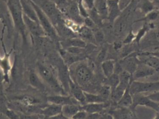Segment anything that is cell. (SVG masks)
Wrapping results in <instances>:
<instances>
[{
    "label": "cell",
    "mask_w": 159,
    "mask_h": 119,
    "mask_svg": "<svg viewBox=\"0 0 159 119\" xmlns=\"http://www.w3.org/2000/svg\"><path fill=\"white\" fill-rule=\"evenodd\" d=\"M69 69L71 79L80 86L88 84L93 77L92 67L85 61L72 64Z\"/></svg>",
    "instance_id": "6da1fadb"
},
{
    "label": "cell",
    "mask_w": 159,
    "mask_h": 119,
    "mask_svg": "<svg viewBox=\"0 0 159 119\" xmlns=\"http://www.w3.org/2000/svg\"><path fill=\"white\" fill-rule=\"evenodd\" d=\"M29 1L35 9L38 17L39 23L46 34L47 36L54 41L58 40L59 36L57 32V30L48 16L32 1L31 0Z\"/></svg>",
    "instance_id": "7a4b0ae2"
},
{
    "label": "cell",
    "mask_w": 159,
    "mask_h": 119,
    "mask_svg": "<svg viewBox=\"0 0 159 119\" xmlns=\"http://www.w3.org/2000/svg\"><path fill=\"white\" fill-rule=\"evenodd\" d=\"M37 73L44 83L50 86L54 90L59 92L62 91L61 85L56 78L51 67L44 64L38 63L37 64Z\"/></svg>",
    "instance_id": "3957f363"
},
{
    "label": "cell",
    "mask_w": 159,
    "mask_h": 119,
    "mask_svg": "<svg viewBox=\"0 0 159 119\" xmlns=\"http://www.w3.org/2000/svg\"><path fill=\"white\" fill-rule=\"evenodd\" d=\"M130 92L131 95L145 94L156 92L159 91V80L154 82H143L133 80L130 85Z\"/></svg>",
    "instance_id": "277c9868"
},
{
    "label": "cell",
    "mask_w": 159,
    "mask_h": 119,
    "mask_svg": "<svg viewBox=\"0 0 159 119\" xmlns=\"http://www.w3.org/2000/svg\"><path fill=\"white\" fill-rule=\"evenodd\" d=\"M10 101L19 103L26 107L27 114H32V109L40 105L42 103L40 98L30 93H20L12 96Z\"/></svg>",
    "instance_id": "5b68a950"
},
{
    "label": "cell",
    "mask_w": 159,
    "mask_h": 119,
    "mask_svg": "<svg viewBox=\"0 0 159 119\" xmlns=\"http://www.w3.org/2000/svg\"><path fill=\"white\" fill-rule=\"evenodd\" d=\"M132 96L133 102L130 108L134 111H135L137 107L143 106L150 108L156 112H159V104L151 100L147 95L137 94Z\"/></svg>",
    "instance_id": "8992f818"
},
{
    "label": "cell",
    "mask_w": 159,
    "mask_h": 119,
    "mask_svg": "<svg viewBox=\"0 0 159 119\" xmlns=\"http://www.w3.org/2000/svg\"><path fill=\"white\" fill-rule=\"evenodd\" d=\"M61 13L74 22L80 25L83 24L84 18L80 16L78 2L76 0H69L65 9Z\"/></svg>",
    "instance_id": "52a82bcc"
},
{
    "label": "cell",
    "mask_w": 159,
    "mask_h": 119,
    "mask_svg": "<svg viewBox=\"0 0 159 119\" xmlns=\"http://www.w3.org/2000/svg\"><path fill=\"white\" fill-rule=\"evenodd\" d=\"M9 5L16 25L21 31H24L25 25L23 21L20 2H19L18 0H10Z\"/></svg>",
    "instance_id": "ba28073f"
},
{
    "label": "cell",
    "mask_w": 159,
    "mask_h": 119,
    "mask_svg": "<svg viewBox=\"0 0 159 119\" xmlns=\"http://www.w3.org/2000/svg\"><path fill=\"white\" fill-rule=\"evenodd\" d=\"M123 70L129 72L133 75L140 62L137 52H134L119 61Z\"/></svg>",
    "instance_id": "9c48e42d"
},
{
    "label": "cell",
    "mask_w": 159,
    "mask_h": 119,
    "mask_svg": "<svg viewBox=\"0 0 159 119\" xmlns=\"http://www.w3.org/2000/svg\"><path fill=\"white\" fill-rule=\"evenodd\" d=\"M157 73V72L154 69L140 61L136 70L133 74V80H139L141 79H147L153 76Z\"/></svg>",
    "instance_id": "30bf717a"
},
{
    "label": "cell",
    "mask_w": 159,
    "mask_h": 119,
    "mask_svg": "<svg viewBox=\"0 0 159 119\" xmlns=\"http://www.w3.org/2000/svg\"><path fill=\"white\" fill-rule=\"evenodd\" d=\"M23 19L25 26L33 35L38 37L47 36L40 23L31 19L24 14Z\"/></svg>",
    "instance_id": "8fae6325"
},
{
    "label": "cell",
    "mask_w": 159,
    "mask_h": 119,
    "mask_svg": "<svg viewBox=\"0 0 159 119\" xmlns=\"http://www.w3.org/2000/svg\"><path fill=\"white\" fill-rule=\"evenodd\" d=\"M108 114L113 119H138L135 111L130 108L120 107L109 111Z\"/></svg>",
    "instance_id": "7c38bea8"
},
{
    "label": "cell",
    "mask_w": 159,
    "mask_h": 119,
    "mask_svg": "<svg viewBox=\"0 0 159 119\" xmlns=\"http://www.w3.org/2000/svg\"><path fill=\"white\" fill-rule=\"evenodd\" d=\"M69 90L72 94L73 97L82 106L86 104V99L84 91L80 86L75 82L70 76L69 80Z\"/></svg>",
    "instance_id": "4fadbf2b"
},
{
    "label": "cell",
    "mask_w": 159,
    "mask_h": 119,
    "mask_svg": "<svg viewBox=\"0 0 159 119\" xmlns=\"http://www.w3.org/2000/svg\"><path fill=\"white\" fill-rule=\"evenodd\" d=\"M137 56L141 62L154 69L157 73H159V58L151 56L146 52H137Z\"/></svg>",
    "instance_id": "5bb4252c"
},
{
    "label": "cell",
    "mask_w": 159,
    "mask_h": 119,
    "mask_svg": "<svg viewBox=\"0 0 159 119\" xmlns=\"http://www.w3.org/2000/svg\"><path fill=\"white\" fill-rule=\"evenodd\" d=\"M47 101L49 103L61 106L68 104H77L78 103L73 97L64 95H51L48 97Z\"/></svg>",
    "instance_id": "9a60e30c"
},
{
    "label": "cell",
    "mask_w": 159,
    "mask_h": 119,
    "mask_svg": "<svg viewBox=\"0 0 159 119\" xmlns=\"http://www.w3.org/2000/svg\"><path fill=\"white\" fill-rule=\"evenodd\" d=\"M28 80L30 85L34 88L40 91L43 92L45 90L44 82L36 72L30 71L29 73Z\"/></svg>",
    "instance_id": "2e32d148"
},
{
    "label": "cell",
    "mask_w": 159,
    "mask_h": 119,
    "mask_svg": "<svg viewBox=\"0 0 159 119\" xmlns=\"http://www.w3.org/2000/svg\"><path fill=\"white\" fill-rule=\"evenodd\" d=\"M108 4V19L111 23L115 21L120 16L121 11L119 7L118 0H107Z\"/></svg>",
    "instance_id": "e0dca14e"
},
{
    "label": "cell",
    "mask_w": 159,
    "mask_h": 119,
    "mask_svg": "<svg viewBox=\"0 0 159 119\" xmlns=\"http://www.w3.org/2000/svg\"><path fill=\"white\" fill-rule=\"evenodd\" d=\"M21 8L24 15L34 21L39 23L35 9L29 0H20Z\"/></svg>",
    "instance_id": "ac0fdd59"
},
{
    "label": "cell",
    "mask_w": 159,
    "mask_h": 119,
    "mask_svg": "<svg viewBox=\"0 0 159 119\" xmlns=\"http://www.w3.org/2000/svg\"><path fill=\"white\" fill-rule=\"evenodd\" d=\"M61 109L62 106H61L49 103L48 105L41 110L40 114L46 118L52 117L61 115Z\"/></svg>",
    "instance_id": "d6986e66"
},
{
    "label": "cell",
    "mask_w": 159,
    "mask_h": 119,
    "mask_svg": "<svg viewBox=\"0 0 159 119\" xmlns=\"http://www.w3.org/2000/svg\"><path fill=\"white\" fill-rule=\"evenodd\" d=\"M22 74V67L20 63V60L16 58L14 65L12 66L10 72V79H12L14 82L18 83L21 79Z\"/></svg>",
    "instance_id": "ffe728a7"
},
{
    "label": "cell",
    "mask_w": 159,
    "mask_h": 119,
    "mask_svg": "<svg viewBox=\"0 0 159 119\" xmlns=\"http://www.w3.org/2000/svg\"><path fill=\"white\" fill-rule=\"evenodd\" d=\"M93 8L102 19H107L108 18L107 0H95Z\"/></svg>",
    "instance_id": "44dd1931"
},
{
    "label": "cell",
    "mask_w": 159,
    "mask_h": 119,
    "mask_svg": "<svg viewBox=\"0 0 159 119\" xmlns=\"http://www.w3.org/2000/svg\"><path fill=\"white\" fill-rule=\"evenodd\" d=\"M108 106V104L105 103H87L81 106V109L88 114L101 113Z\"/></svg>",
    "instance_id": "7402d4cb"
},
{
    "label": "cell",
    "mask_w": 159,
    "mask_h": 119,
    "mask_svg": "<svg viewBox=\"0 0 159 119\" xmlns=\"http://www.w3.org/2000/svg\"><path fill=\"white\" fill-rule=\"evenodd\" d=\"M81 109V106L78 104L65 105L62 106L61 114L65 118L72 119L75 114Z\"/></svg>",
    "instance_id": "603a6c76"
},
{
    "label": "cell",
    "mask_w": 159,
    "mask_h": 119,
    "mask_svg": "<svg viewBox=\"0 0 159 119\" xmlns=\"http://www.w3.org/2000/svg\"><path fill=\"white\" fill-rule=\"evenodd\" d=\"M80 38L85 40L86 42H89L90 44H93L96 45L93 31L91 29L88 28L85 25H81L79 31L77 33Z\"/></svg>",
    "instance_id": "cb8c5ba5"
},
{
    "label": "cell",
    "mask_w": 159,
    "mask_h": 119,
    "mask_svg": "<svg viewBox=\"0 0 159 119\" xmlns=\"http://www.w3.org/2000/svg\"><path fill=\"white\" fill-rule=\"evenodd\" d=\"M61 45L65 49L70 47L86 48L88 45V43L80 37H74L69 38L65 42H63Z\"/></svg>",
    "instance_id": "d4e9b609"
},
{
    "label": "cell",
    "mask_w": 159,
    "mask_h": 119,
    "mask_svg": "<svg viewBox=\"0 0 159 119\" xmlns=\"http://www.w3.org/2000/svg\"><path fill=\"white\" fill-rule=\"evenodd\" d=\"M116 63L114 60H106L101 63L102 71L106 78H108L115 73Z\"/></svg>",
    "instance_id": "484cf974"
},
{
    "label": "cell",
    "mask_w": 159,
    "mask_h": 119,
    "mask_svg": "<svg viewBox=\"0 0 159 119\" xmlns=\"http://www.w3.org/2000/svg\"><path fill=\"white\" fill-rule=\"evenodd\" d=\"M119 84L118 87L124 90L130 85L133 81L132 75L129 72L123 70L119 74Z\"/></svg>",
    "instance_id": "4316f807"
},
{
    "label": "cell",
    "mask_w": 159,
    "mask_h": 119,
    "mask_svg": "<svg viewBox=\"0 0 159 119\" xmlns=\"http://www.w3.org/2000/svg\"><path fill=\"white\" fill-rule=\"evenodd\" d=\"M113 31L114 34L116 36H120L123 33L127 28V22L124 18L119 17L114 22Z\"/></svg>",
    "instance_id": "83f0119b"
},
{
    "label": "cell",
    "mask_w": 159,
    "mask_h": 119,
    "mask_svg": "<svg viewBox=\"0 0 159 119\" xmlns=\"http://www.w3.org/2000/svg\"><path fill=\"white\" fill-rule=\"evenodd\" d=\"M129 86L126 89L122 97L117 105L120 107L130 108L133 104V96L130 92Z\"/></svg>",
    "instance_id": "f1b7e54d"
},
{
    "label": "cell",
    "mask_w": 159,
    "mask_h": 119,
    "mask_svg": "<svg viewBox=\"0 0 159 119\" xmlns=\"http://www.w3.org/2000/svg\"><path fill=\"white\" fill-rule=\"evenodd\" d=\"M137 8L146 15L155 10V4L150 0H139Z\"/></svg>",
    "instance_id": "f546056e"
},
{
    "label": "cell",
    "mask_w": 159,
    "mask_h": 119,
    "mask_svg": "<svg viewBox=\"0 0 159 119\" xmlns=\"http://www.w3.org/2000/svg\"><path fill=\"white\" fill-rule=\"evenodd\" d=\"M154 28V25L152 22H146L144 24L142 28L138 31L136 34L134 42L136 44H139L143 38L145 36L148 32Z\"/></svg>",
    "instance_id": "4dcf8cb0"
},
{
    "label": "cell",
    "mask_w": 159,
    "mask_h": 119,
    "mask_svg": "<svg viewBox=\"0 0 159 119\" xmlns=\"http://www.w3.org/2000/svg\"><path fill=\"white\" fill-rule=\"evenodd\" d=\"M86 104L101 103L106 102L107 101L100 94L89 93L84 91Z\"/></svg>",
    "instance_id": "1f68e13d"
},
{
    "label": "cell",
    "mask_w": 159,
    "mask_h": 119,
    "mask_svg": "<svg viewBox=\"0 0 159 119\" xmlns=\"http://www.w3.org/2000/svg\"><path fill=\"white\" fill-rule=\"evenodd\" d=\"M125 91V90H124L120 88L117 87L115 89L111 91L110 98H111L113 102H114L117 104V103L119 102L120 100L121 99Z\"/></svg>",
    "instance_id": "d6a6232c"
},
{
    "label": "cell",
    "mask_w": 159,
    "mask_h": 119,
    "mask_svg": "<svg viewBox=\"0 0 159 119\" xmlns=\"http://www.w3.org/2000/svg\"><path fill=\"white\" fill-rule=\"evenodd\" d=\"M107 79V83L105 84L108 85L111 89V91L115 89L118 86L119 84V75L114 73L111 76L109 77Z\"/></svg>",
    "instance_id": "836d02e7"
},
{
    "label": "cell",
    "mask_w": 159,
    "mask_h": 119,
    "mask_svg": "<svg viewBox=\"0 0 159 119\" xmlns=\"http://www.w3.org/2000/svg\"><path fill=\"white\" fill-rule=\"evenodd\" d=\"M94 36V40L96 45L102 44L104 41L105 38L104 33L99 28L93 30Z\"/></svg>",
    "instance_id": "e575fe53"
},
{
    "label": "cell",
    "mask_w": 159,
    "mask_h": 119,
    "mask_svg": "<svg viewBox=\"0 0 159 119\" xmlns=\"http://www.w3.org/2000/svg\"><path fill=\"white\" fill-rule=\"evenodd\" d=\"M111 89L108 85L105 84L101 88L98 94H100L106 101H107L110 97Z\"/></svg>",
    "instance_id": "d590c367"
},
{
    "label": "cell",
    "mask_w": 159,
    "mask_h": 119,
    "mask_svg": "<svg viewBox=\"0 0 159 119\" xmlns=\"http://www.w3.org/2000/svg\"><path fill=\"white\" fill-rule=\"evenodd\" d=\"M159 16V12L158 10H155L149 12L145 15V17L142 20H139V21H143L146 22H151V21L156 20Z\"/></svg>",
    "instance_id": "8d00e7d4"
},
{
    "label": "cell",
    "mask_w": 159,
    "mask_h": 119,
    "mask_svg": "<svg viewBox=\"0 0 159 119\" xmlns=\"http://www.w3.org/2000/svg\"><path fill=\"white\" fill-rule=\"evenodd\" d=\"M3 113L7 119H20L19 113L8 107H7Z\"/></svg>",
    "instance_id": "74e56055"
},
{
    "label": "cell",
    "mask_w": 159,
    "mask_h": 119,
    "mask_svg": "<svg viewBox=\"0 0 159 119\" xmlns=\"http://www.w3.org/2000/svg\"><path fill=\"white\" fill-rule=\"evenodd\" d=\"M107 55V48L106 46L103 47L97 53L96 58V60L98 63H102L105 60Z\"/></svg>",
    "instance_id": "f35d334b"
},
{
    "label": "cell",
    "mask_w": 159,
    "mask_h": 119,
    "mask_svg": "<svg viewBox=\"0 0 159 119\" xmlns=\"http://www.w3.org/2000/svg\"><path fill=\"white\" fill-rule=\"evenodd\" d=\"M20 119H44L45 117L40 114L19 113Z\"/></svg>",
    "instance_id": "ab89813d"
},
{
    "label": "cell",
    "mask_w": 159,
    "mask_h": 119,
    "mask_svg": "<svg viewBox=\"0 0 159 119\" xmlns=\"http://www.w3.org/2000/svg\"><path fill=\"white\" fill-rule=\"evenodd\" d=\"M53 2L58 8L59 10L61 12L65 9L69 0H50Z\"/></svg>",
    "instance_id": "60d3db41"
},
{
    "label": "cell",
    "mask_w": 159,
    "mask_h": 119,
    "mask_svg": "<svg viewBox=\"0 0 159 119\" xmlns=\"http://www.w3.org/2000/svg\"><path fill=\"white\" fill-rule=\"evenodd\" d=\"M135 37H136V34H134L132 30H131L122 42L123 45H130L133 42H134Z\"/></svg>",
    "instance_id": "b9f144b4"
},
{
    "label": "cell",
    "mask_w": 159,
    "mask_h": 119,
    "mask_svg": "<svg viewBox=\"0 0 159 119\" xmlns=\"http://www.w3.org/2000/svg\"><path fill=\"white\" fill-rule=\"evenodd\" d=\"M83 25L91 30H93L94 29L98 28V26L95 24V22L93 21V20L89 17H87L84 19L83 21Z\"/></svg>",
    "instance_id": "7bdbcfd3"
},
{
    "label": "cell",
    "mask_w": 159,
    "mask_h": 119,
    "mask_svg": "<svg viewBox=\"0 0 159 119\" xmlns=\"http://www.w3.org/2000/svg\"><path fill=\"white\" fill-rule=\"evenodd\" d=\"M132 1L133 0H118L119 7L120 11L122 12L128 8L131 3Z\"/></svg>",
    "instance_id": "ee69618b"
},
{
    "label": "cell",
    "mask_w": 159,
    "mask_h": 119,
    "mask_svg": "<svg viewBox=\"0 0 159 119\" xmlns=\"http://www.w3.org/2000/svg\"><path fill=\"white\" fill-rule=\"evenodd\" d=\"M84 7L89 11L94 7L95 0H80Z\"/></svg>",
    "instance_id": "f6af8a7d"
},
{
    "label": "cell",
    "mask_w": 159,
    "mask_h": 119,
    "mask_svg": "<svg viewBox=\"0 0 159 119\" xmlns=\"http://www.w3.org/2000/svg\"><path fill=\"white\" fill-rule=\"evenodd\" d=\"M88 113L84 110H81L78 111L75 116L74 117L73 119H87L88 117Z\"/></svg>",
    "instance_id": "bcb514c9"
},
{
    "label": "cell",
    "mask_w": 159,
    "mask_h": 119,
    "mask_svg": "<svg viewBox=\"0 0 159 119\" xmlns=\"http://www.w3.org/2000/svg\"><path fill=\"white\" fill-rule=\"evenodd\" d=\"M148 96L152 101H154L156 102L159 103V91L150 93L147 95Z\"/></svg>",
    "instance_id": "7dc6e473"
},
{
    "label": "cell",
    "mask_w": 159,
    "mask_h": 119,
    "mask_svg": "<svg viewBox=\"0 0 159 119\" xmlns=\"http://www.w3.org/2000/svg\"><path fill=\"white\" fill-rule=\"evenodd\" d=\"M5 84L4 75L3 73L0 68V89L4 91V84Z\"/></svg>",
    "instance_id": "c3c4849f"
},
{
    "label": "cell",
    "mask_w": 159,
    "mask_h": 119,
    "mask_svg": "<svg viewBox=\"0 0 159 119\" xmlns=\"http://www.w3.org/2000/svg\"><path fill=\"white\" fill-rule=\"evenodd\" d=\"M102 116L101 113L94 114H88L87 119H102Z\"/></svg>",
    "instance_id": "681fc988"
},
{
    "label": "cell",
    "mask_w": 159,
    "mask_h": 119,
    "mask_svg": "<svg viewBox=\"0 0 159 119\" xmlns=\"http://www.w3.org/2000/svg\"><path fill=\"white\" fill-rule=\"evenodd\" d=\"M123 43L121 42H119V41H116V42L114 43V48L116 50H119L122 49V46H123Z\"/></svg>",
    "instance_id": "f907efd6"
},
{
    "label": "cell",
    "mask_w": 159,
    "mask_h": 119,
    "mask_svg": "<svg viewBox=\"0 0 159 119\" xmlns=\"http://www.w3.org/2000/svg\"><path fill=\"white\" fill-rule=\"evenodd\" d=\"M147 54L149 55H151V56H154V57H157V58H159V50H156L155 51H151V52H146Z\"/></svg>",
    "instance_id": "816d5d0a"
},
{
    "label": "cell",
    "mask_w": 159,
    "mask_h": 119,
    "mask_svg": "<svg viewBox=\"0 0 159 119\" xmlns=\"http://www.w3.org/2000/svg\"><path fill=\"white\" fill-rule=\"evenodd\" d=\"M156 36L157 37V40L159 42V30L158 31H157V32L156 33Z\"/></svg>",
    "instance_id": "f5cc1de1"
},
{
    "label": "cell",
    "mask_w": 159,
    "mask_h": 119,
    "mask_svg": "<svg viewBox=\"0 0 159 119\" xmlns=\"http://www.w3.org/2000/svg\"><path fill=\"white\" fill-rule=\"evenodd\" d=\"M156 113H157V114H156V116L153 119H159V112H156Z\"/></svg>",
    "instance_id": "db71d44e"
},
{
    "label": "cell",
    "mask_w": 159,
    "mask_h": 119,
    "mask_svg": "<svg viewBox=\"0 0 159 119\" xmlns=\"http://www.w3.org/2000/svg\"><path fill=\"white\" fill-rule=\"evenodd\" d=\"M153 3H154V4H155V3L159 4V0H154V1H153Z\"/></svg>",
    "instance_id": "11a10c76"
},
{
    "label": "cell",
    "mask_w": 159,
    "mask_h": 119,
    "mask_svg": "<svg viewBox=\"0 0 159 119\" xmlns=\"http://www.w3.org/2000/svg\"><path fill=\"white\" fill-rule=\"evenodd\" d=\"M62 119H68L65 118L63 117H62Z\"/></svg>",
    "instance_id": "9f6ffc18"
},
{
    "label": "cell",
    "mask_w": 159,
    "mask_h": 119,
    "mask_svg": "<svg viewBox=\"0 0 159 119\" xmlns=\"http://www.w3.org/2000/svg\"></svg>",
    "instance_id": "6f0895ef"
},
{
    "label": "cell",
    "mask_w": 159,
    "mask_h": 119,
    "mask_svg": "<svg viewBox=\"0 0 159 119\" xmlns=\"http://www.w3.org/2000/svg\"><path fill=\"white\" fill-rule=\"evenodd\" d=\"M158 104H159V103H158Z\"/></svg>",
    "instance_id": "680465c9"
},
{
    "label": "cell",
    "mask_w": 159,
    "mask_h": 119,
    "mask_svg": "<svg viewBox=\"0 0 159 119\" xmlns=\"http://www.w3.org/2000/svg\"></svg>",
    "instance_id": "91938a15"
}]
</instances>
